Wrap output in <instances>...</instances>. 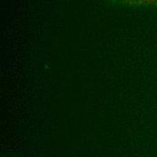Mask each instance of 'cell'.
Listing matches in <instances>:
<instances>
[{
    "instance_id": "cell-1",
    "label": "cell",
    "mask_w": 157,
    "mask_h": 157,
    "mask_svg": "<svg viewBox=\"0 0 157 157\" xmlns=\"http://www.w3.org/2000/svg\"><path fill=\"white\" fill-rule=\"evenodd\" d=\"M130 3L136 4H144V5H151V6H157V0H125Z\"/></svg>"
}]
</instances>
